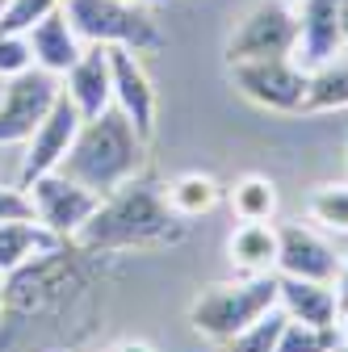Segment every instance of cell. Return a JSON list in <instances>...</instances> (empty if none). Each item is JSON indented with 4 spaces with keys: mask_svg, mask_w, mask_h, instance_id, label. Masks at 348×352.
Masks as SVG:
<instances>
[{
    "mask_svg": "<svg viewBox=\"0 0 348 352\" xmlns=\"http://www.w3.org/2000/svg\"><path fill=\"white\" fill-rule=\"evenodd\" d=\"M189 223L181 214H172L164 185L135 176L109 197H101L97 214L89 218V227L76 235V248L93 256H113V252H160L185 243Z\"/></svg>",
    "mask_w": 348,
    "mask_h": 352,
    "instance_id": "cell-1",
    "label": "cell"
},
{
    "mask_svg": "<svg viewBox=\"0 0 348 352\" xmlns=\"http://www.w3.org/2000/svg\"><path fill=\"white\" fill-rule=\"evenodd\" d=\"M143 168H147V139L113 105L101 118L80 122L76 143H72L67 160L59 164L63 176L80 181L84 189H93L97 197H109L126 181L143 176Z\"/></svg>",
    "mask_w": 348,
    "mask_h": 352,
    "instance_id": "cell-2",
    "label": "cell"
},
{
    "mask_svg": "<svg viewBox=\"0 0 348 352\" xmlns=\"http://www.w3.org/2000/svg\"><path fill=\"white\" fill-rule=\"evenodd\" d=\"M277 306V273H256V277H235V281H214L206 285L193 306L189 323L202 340L227 344L243 327H252L260 315H269Z\"/></svg>",
    "mask_w": 348,
    "mask_h": 352,
    "instance_id": "cell-3",
    "label": "cell"
},
{
    "mask_svg": "<svg viewBox=\"0 0 348 352\" xmlns=\"http://www.w3.org/2000/svg\"><path fill=\"white\" fill-rule=\"evenodd\" d=\"M63 13L84 47H126L135 55H155L164 47L155 9L135 0H63Z\"/></svg>",
    "mask_w": 348,
    "mask_h": 352,
    "instance_id": "cell-4",
    "label": "cell"
},
{
    "mask_svg": "<svg viewBox=\"0 0 348 352\" xmlns=\"http://www.w3.org/2000/svg\"><path fill=\"white\" fill-rule=\"evenodd\" d=\"M294 42H298V13L281 0H260L231 30L223 59L227 67L248 59H294Z\"/></svg>",
    "mask_w": 348,
    "mask_h": 352,
    "instance_id": "cell-5",
    "label": "cell"
},
{
    "mask_svg": "<svg viewBox=\"0 0 348 352\" xmlns=\"http://www.w3.org/2000/svg\"><path fill=\"white\" fill-rule=\"evenodd\" d=\"M63 97V80L30 67L0 88V147H25V139L38 130V122L51 113V105Z\"/></svg>",
    "mask_w": 348,
    "mask_h": 352,
    "instance_id": "cell-6",
    "label": "cell"
},
{
    "mask_svg": "<svg viewBox=\"0 0 348 352\" xmlns=\"http://www.w3.org/2000/svg\"><path fill=\"white\" fill-rule=\"evenodd\" d=\"M227 76L243 101L269 113H302L307 67H298L294 59H248V63H231Z\"/></svg>",
    "mask_w": 348,
    "mask_h": 352,
    "instance_id": "cell-7",
    "label": "cell"
},
{
    "mask_svg": "<svg viewBox=\"0 0 348 352\" xmlns=\"http://www.w3.org/2000/svg\"><path fill=\"white\" fill-rule=\"evenodd\" d=\"M25 193L34 201V218L51 235H59L63 243H76V235L89 227V218L101 206V197L93 189H84L80 181H72V176H63V172L38 176V181L25 185Z\"/></svg>",
    "mask_w": 348,
    "mask_h": 352,
    "instance_id": "cell-8",
    "label": "cell"
},
{
    "mask_svg": "<svg viewBox=\"0 0 348 352\" xmlns=\"http://www.w3.org/2000/svg\"><path fill=\"white\" fill-rule=\"evenodd\" d=\"M80 109L59 97L51 105V113L38 122V130L25 139V155H21V172H17V185H30L38 181V176H47V172H59V164L67 160L72 143H76V130H80Z\"/></svg>",
    "mask_w": 348,
    "mask_h": 352,
    "instance_id": "cell-9",
    "label": "cell"
},
{
    "mask_svg": "<svg viewBox=\"0 0 348 352\" xmlns=\"http://www.w3.org/2000/svg\"><path fill=\"white\" fill-rule=\"evenodd\" d=\"M340 273L336 248L307 223H281L277 227V277H302V281H331Z\"/></svg>",
    "mask_w": 348,
    "mask_h": 352,
    "instance_id": "cell-10",
    "label": "cell"
},
{
    "mask_svg": "<svg viewBox=\"0 0 348 352\" xmlns=\"http://www.w3.org/2000/svg\"><path fill=\"white\" fill-rule=\"evenodd\" d=\"M109 51V72H113V109L126 113V122L151 143L155 135V84L143 67V55L126 47H105Z\"/></svg>",
    "mask_w": 348,
    "mask_h": 352,
    "instance_id": "cell-11",
    "label": "cell"
},
{
    "mask_svg": "<svg viewBox=\"0 0 348 352\" xmlns=\"http://www.w3.org/2000/svg\"><path fill=\"white\" fill-rule=\"evenodd\" d=\"M298 13V42H294V63L315 67L344 51L340 34V0H302Z\"/></svg>",
    "mask_w": 348,
    "mask_h": 352,
    "instance_id": "cell-12",
    "label": "cell"
},
{
    "mask_svg": "<svg viewBox=\"0 0 348 352\" xmlns=\"http://www.w3.org/2000/svg\"><path fill=\"white\" fill-rule=\"evenodd\" d=\"M63 97L80 109V118H101L113 105V72L105 47H84V55L63 72Z\"/></svg>",
    "mask_w": 348,
    "mask_h": 352,
    "instance_id": "cell-13",
    "label": "cell"
},
{
    "mask_svg": "<svg viewBox=\"0 0 348 352\" xmlns=\"http://www.w3.org/2000/svg\"><path fill=\"white\" fill-rule=\"evenodd\" d=\"M25 42H30L34 67L51 72V76H59V80H63V72L84 55V38L72 30V21H67L63 9H55L51 17H42L34 30H25Z\"/></svg>",
    "mask_w": 348,
    "mask_h": 352,
    "instance_id": "cell-14",
    "label": "cell"
},
{
    "mask_svg": "<svg viewBox=\"0 0 348 352\" xmlns=\"http://www.w3.org/2000/svg\"><path fill=\"white\" fill-rule=\"evenodd\" d=\"M277 306L315 327H340V298L331 281H302V277H277Z\"/></svg>",
    "mask_w": 348,
    "mask_h": 352,
    "instance_id": "cell-15",
    "label": "cell"
},
{
    "mask_svg": "<svg viewBox=\"0 0 348 352\" xmlns=\"http://www.w3.org/2000/svg\"><path fill=\"white\" fill-rule=\"evenodd\" d=\"M227 260L239 277L277 273V227L273 223H239L227 235Z\"/></svg>",
    "mask_w": 348,
    "mask_h": 352,
    "instance_id": "cell-16",
    "label": "cell"
},
{
    "mask_svg": "<svg viewBox=\"0 0 348 352\" xmlns=\"http://www.w3.org/2000/svg\"><path fill=\"white\" fill-rule=\"evenodd\" d=\"M63 239L51 235L38 218H17V223H0V277H9L25 264H34L38 256H47L51 248H59Z\"/></svg>",
    "mask_w": 348,
    "mask_h": 352,
    "instance_id": "cell-17",
    "label": "cell"
},
{
    "mask_svg": "<svg viewBox=\"0 0 348 352\" xmlns=\"http://www.w3.org/2000/svg\"><path fill=\"white\" fill-rule=\"evenodd\" d=\"M164 197H168L172 214H181L185 223H193V218H206V214L219 210L227 201V189L210 172H181L164 185Z\"/></svg>",
    "mask_w": 348,
    "mask_h": 352,
    "instance_id": "cell-18",
    "label": "cell"
},
{
    "mask_svg": "<svg viewBox=\"0 0 348 352\" xmlns=\"http://www.w3.org/2000/svg\"><path fill=\"white\" fill-rule=\"evenodd\" d=\"M336 109H348V51L307 67L302 113H336Z\"/></svg>",
    "mask_w": 348,
    "mask_h": 352,
    "instance_id": "cell-19",
    "label": "cell"
},
{
    "mask_svg": "<svg viewBox=\"0 0 348 352\" xmlns=\"http://www.w3.org/2000/svg\"><path fill=\"white\" fill-rule=\"evenodd\" d=\"M227 206H231V214L239 218V223H273L281 197H277V185L269 181V176L248 172L227 189Z\"/></svg>",
    "mask_w": 348,
    "mask_h": 352,
    "instance_id": "cell-20",
    "label": "cell"
},
{
    "mask_svg": "<svg viewBox=\"0 0 348 352\" xmlns=\"http://www.w3.org/2000/svg\"><path fill=\"white\" fill-rule=\"evenodd\" d=\"M307 218L323 231L348 235V181L340 185H315L307 197Z\"/></svg>",
    "mask_w": 348,
    "mask_h": 352,
    "instance_id": "cell-21",
    "label": "cell"
},
{
    "mask_svg": "<svg viewBox=\"0 0 348 352\" xmlns=\"http://www.w3.org/2000/svg\"><path fill=\"white\" fill-rule=\"evenodd\" d=\"M281 327H285V311H281V306H273L269 315H260L252 327H243L239 336H231L223 348H227V352H277Z\"/></svg>",
    "mask_w": 348,
    "mask_h": 352,
    "instance_id": "cell-22",
    "label": "cell"
},
{
    "mask_svg": "<svg viewBox=\"0 0 348 352\" xmlns=\"http://www.w3.org/2000/svg\"><path fill=\"white\" fill-rule=\"evenodd\" d=\"M340 340L336 327H315V323H298L285 315V327L277 336V352H331V344Z\"/></svg>",
    "mask_w": 348,
    "mask_h": 352,
    "instance_id": "cell-23",
    "label": "cell"
},
{
    "mask_svg": "<svg viewBox=\"0 0 348 352\" xmlns=\"http://www.w3.org/2000/svg\"><path fill=\"white\" fill-rule=\"evenodd\" d=\"M55 9H63V0H9L5 13H0V34H25Z\"/></svg>",
    "mask_w": 348,
    "mask_h": 352,
    "instance_id": "cell-24",
    "label": "cell"
},
{
    "mask_svg": "<svg viewBox=\"0 0 348 352\" xmlns=\"http://www.w3.org/2000/svg\"><path fill=\"white\" fill-rule=\"evenodd\" d=\"M30 67H34V59H30L25 34H0V84L30 72Z\"/></svg>",
    "mask_w": 348,
    "mask_h": 352,
    "instance_id": "cell-25",
    "label": "cell"
},
{
    "mask_svg": "<svg viewBox=\"0 0 348 352\" xmlns=\"http://www.w3.org/2000/svg\"><path fill=\"white\" fill-rule=\"evenodd\" d=\"M17 218H34V201H30L25 185L0 181V223H17Z\"/></svg>",
    "mask_w": 348,
    "mask_h": 352,
    "instance_id": "cell-26",
    "label": "cell"
},
{
    "mask_svg": "<svg viewBox=\"0 0 348 352\" xmlns=\"http://www.w3.org/2000/svg\"><path fill=\"white\" fill-rule=\"evenodd\" d=\"M336 298H340V315L348 311V260H340V273H336Z\"/></svg>",
    "mask_w": 348,
    "mask_h": 352,
    "instance_id": "cell-27",
    "label": "cell"
},
{
    "mask_svg": "<svg viewBox=\"0 0 348 352\" xmlns=\"http://www.w3.org/2000/svg\"><path fill=\"white\" fill-rule=\"evenodd\" d=\"M113 352H155V348H151V344H143V340H122Z\"/></svg>",
    "mask_w": 348,
    "mask_h": 352,
    "instance_id": "cell-28",
    "label": "cell"
},
{
    "mask_svg": "<svg viewBox=\"0 0 348 352\" xmlns=\"http://www.w3.org/2000/svg\"><path fill=\"white\" fill-rule=\"evenodd\" d=\"M340 34H344V51H348V0H340Z\"/></svg>",
    "mask_w": 348,
    "mask_h": 352,
    "instance_id": "cell-29",
    "label": "cell"
},
{
    "mask_svg": "<svg viewBox=\"0 0 348 352\" xmlns=\"http://www.w3.org/2000/svg\"><path fill=\"white\" fill-rule=\"evenodd\" d=\"M135 5H147V9H168V5H177V0H135Z\"/></svg>",
    "mask_w": 348,
    "mask_h": 352,
    "instance_id": "cell-30",
    "label": "cell"
},
{
    "mask_svg": "<svg viewBox=\"0 0 348 352\" xmlns=\"http://www.w3.org/2000/svg\"><path fill=\"white\" fill-rule=\"evenodd\" d=\"M331 352H348V336H340V340L331 344Z\"/></svg>",
    "mask_w": 348,
    "mask_h": 352,
    "instance_id": "cell-31",
    "label": "cell"
},
{
    "mask_svg": "<svg viewBox=\"0 0 348 352\" xmlns=\"http://www.w3.org/2000/svg\"><path fill=\"white\" fill-rule=\"evenodd\" d=\"M0 311H5V277H0Z\"/></svg>",
    "mask_w": 348,
    "mask_h": 352,
    "instance_id": "cell-32",
    "label": "cell"
},
{
    "mask_svg": "<svg viewBox=\"0 0 348 352\" xmlns=\"http://www.w3.org/2000/svg\"><path fill=\"white\" fill-rule=\"evenodd\" d=\"M340 327H344V336H348V311H344V315H340Z\"/></svg>",
    "mask_w": 348,
    "mask_h": 352,
    "instance_id": "cell-33",
    "label": "cell"
},
{
    "mask_svg": "<svg viewBox=\"0 0 348 352\" xmlns=\"http://www.w3.org/2000/svg\"><path fill=\"white\" fill-rule=\"evenodd\" d=\"M281 5H290V9H298V5H302V0H281Z\"/></svg>",
    "mask_w": 348,
    "mask_h": 352,
    "instance_id": "cell-34",
    "label": "cell"
},
{
    "mask_svg": "<svg viewBox=\"0 0 348 352\" xmlns=\"http://www.w3.org/2000/svg\"><path fill=\"white\" fill-rule=\"evenodd\" d=\"M5 5H9V0H0V13H5Z\"/></svg>",
    "mask_w": 348,
    "mask_h": 352,
    "instance_id": "cell-35",
    "label": "cell"
}]
</instances>
